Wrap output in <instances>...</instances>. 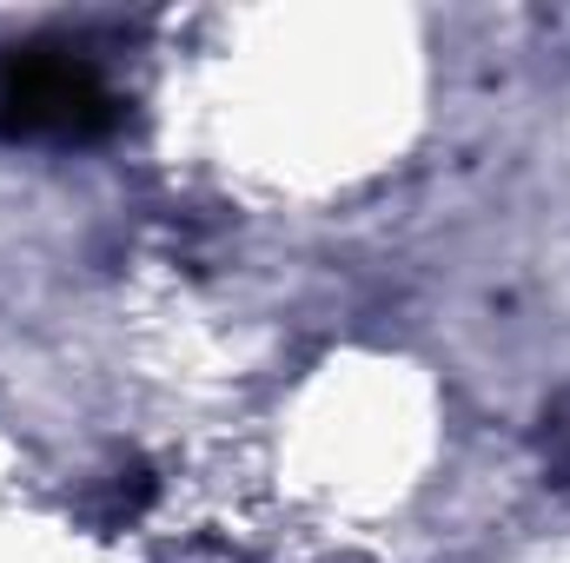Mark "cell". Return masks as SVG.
<instances>
[{
	"label": "cell",
	"instance_id": "cell-1",
	"mask_svg": "<svg viewBox=\"0 0 570 563\" xmlns=\"http://www.w3.org/2000/svg\"><path fill=\"white\" fill-rule=\"evenodd\" d=\"M120 127V93L67 40H20L0 53V134L87 146Z\"/></svg>",
	"mask_w": 570,
	"mask_h": 563
}]
</instances>
